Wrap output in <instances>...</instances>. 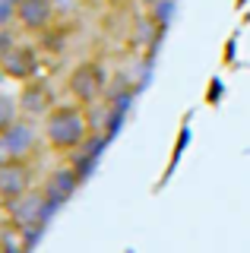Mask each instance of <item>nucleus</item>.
<instances>
[{
  "label": "nucleus",
  "mask_w": 250,
  "mask_h": 253,
  "mask_svg": "<svg viewBox=\"0 0 250 253\" xmlns=\"http://www.w3.org/2000/svg\"><path fill=\"white\" fill-rule=\"evenodd\" d=\"M16 114H19V101H13L10 95H3V92H0V133H6L13 124L19 121Z\"/></svg>",
  "instance_id": "obj_11"
},
{
  "label": "nucleus",
  "mask_w": 250,
  "mask_h": 253,
  "mask_svg": "<svg viewBox=\"0 0 250 253\" xmlns=\"http://www.w3.org/2000/svg\"><path fill=\"white\" fill-rule=\"evenodd\" d=\"M70 92L83 101V105H92L98 101V95L105 92V70L98 63H80V67L70 73Z\"/></svg>",
  "instance_id": "obj_4"
},
{
  "label": "nucleus",
  "mask_w": 250,
  "mask_h": 253,
  "mask_svg": "<svg viewBox=\"0 0 250 253\" xmlns=\"http://www.w3.org/2000/svg\"><path fill=\"white\" fill-rule=\"evenodd\" d=\"M29 171L22 162L16 158H6L3 165H0V203H13L19 200L22 193H29Z\"/></svg>",
  "instance_id": "obj_6"
},
{
  "label": "nucleus",
  "mask_w": 250,
  "mask_h": 253,
  "mask_svg": "<svg viewBox=\"0 0 250 253\" xmlns=\"http://www.w3.org/2000/svg\"><path fill=\"white\" fill-rule=\"evenodd\" d=\"M108 142H111V136H108L105 130H92L89 139H85L80 149L70 152V165H73V171L80 174L83 180H89L92 174H95L101 155H105V149H108Z\"/></svg>",
  "instance_id": "obj_3"
},
{
  "label": "nucleus",
  "mask_w": 250,
  "mask_h": 253,
  "mask_svg": "<svg viewBox=\"0 0 250 253\" xmlns=\"http://www.w3.org/2000/svg\"><path fill=\"white\" fill-rule=\"evenodd\" d=\"M57 209L60 206H54L44 193H22L19 200L6 203V215H10L13 228H48Z\"/></svg>",
  "instance_id": "obj_2"
},
{
  "label": "nucleus",
  "mask_w": 250,
  "mask_h": 253,
  "mask_svg": "<svg viewBox=\"0 0 250 253\" xmlns=\"http://www.w3.org/2000/svg\"><path fill=\"white\" fill-rule=\"evenodd\" d=\"M80 184H83V177L73 171V165H67V168L51 171V177L44 180V190H42V193L48 196L54 206H64L67 200H73V193L80 190Z\"/></svg>",
  "instance_id": "obj_7"
},
{
  "label": "nucleus",
  "mask_w": 250,
  "mask_h": 253,
  "mask_svg": "<svg viewBox=\"0 0 250 253\" xmlns=\"http://www.w3.org/2000/svg\"><path fill=\"white\" fill-rule=\"evenodd\" d=\"M10 22H16V3H10V0H0V26H10Z\"/></svg>",
  "instance_id": "obj_12"
},
{
  "label": "nucleus",
  "mask_w": 250,
  "mask_h": 253,
  "mask_svg": "<svg viewBox=\"0 0 250 253\" xmlns=\"http://www.w3.org/2000/svg\"><path fill=\"white\" fill-rule=\"evenodd\" d=\"M35 51L29 44H16L0 57V70H3L10 79H32L35 76Z\"/></svg>",
  "instance_id": "obj_9"
},
{
  "label": "nucleus",
  "mask_w": 250,
  "mask_h": 253,
  "mask_svg": "<svg viewBox=\"0 0 250 253\" xmlns=\"http://www.w3.org/2000/svg\"><path fill=\"white\" fill-rule=\"evenodd\" d=\"M10 3H16V6H19V3H22V0H10Z\"/></svg>",
  "instance_id": "obj_15"
},
{
  "label": "nucleus",
  "mask_w": 250,
  "mask_h": 253,
  "mask_svg": "<svg viewBox=\"0 0 250 253\" xmlns=\"http://www.w3.org/2000/svg\"><path fill=\"white\" fill-rule=\"evenodd\" d=\"M89 117L80 105H54L51 114L44 117V136L54 149L73 152L89 139Z\"/></svg>",
  "instance_id": "obj_1"
},
{
  "label": "nucleus",
  "mask_w": 250,
  "mask_h": 253,
  "mask_svg": "<svg viewBox=\"0 0 250 253\" xmlns=\"http://www.w3.org/2000/svg\"><path fill=\"white\" fill-rule=\"evenodd\" d=\"M35 126L29 121H16L10 126L6 133H0V149H3L6 158H16V162H22L26 155H32L35 149Z\"/></svg>",
  "instance_id": "obj_5"
},
{
  "label": "nucleus",
  "mask_w": 250,
  "mask_h": 253,
  "mask_svg": "<svg viewBox=\"0 0 250 253\" xmlns=\"http://www.w3.org/2000/svg\"><path fill=\"white\" fill-rule=\"evenodd\" d=\"M19 108L26 111V114H44V117H48L51 108H54L51 89L44 83H29L26 92H22V98H19Z\"/></svg>",
  "instance_id": "obj_10"
},
{
  "label": "nucleus",
  "mask_w": 250,
  "mask_h": 253,
  "mask_svg": "<svg viewBox=\"0 0 250 253\" xmlns=\"http://www.w3.org/2000/svg\"><path fill=\"white\" fill-rule=\"evenodd\" d=\"M3 76H6V73H3V70H0V85H3Z\"/></svg>",
  "instance_id": "obj_14"
},
{
  "label": "nucleus",
  "mask_w": 250,
  "mask_h": 253,
  "mask_svg": "<svg viewBox=\"0 0 250 253\" xmlns=\"http://www.w3.org/2000/svg\"><path fill=\"white\" fill-rule=\"evenodd\" d=\"M16 22L29 32H44L54 22V0H22L16 6Z\"/></svg>",
  "instance_id": "obj_8"
},
{
  "label": "nucleus",
  "mask_w": 250,
  "mask_h": 253,
  "mask_svg": "<svg viewBox=\"0 0 250 253\" xmlns=\"http://www.w3.org/2000/svg\"><path fill=\"white\" fill-rule=\"evenodd\" d=\"M10 47H16V38H13L10 32H0V57H3Z\"/></svg>",
  "instance_id": "obj_13"
}]
</instances>
